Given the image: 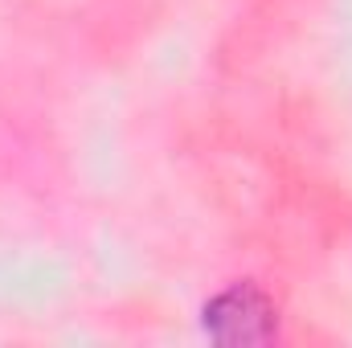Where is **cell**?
Returning <instances> with one entry per match:
<instances>
[{"mask_svg": "<svg viewBox=\"0 0 352 348\" xmlns=\"http://www.w3.org/2000/svg\"><path fill=\"white\" fill-rule=\"evenodd\" d=\"M205 332L221 345H258L274 336V307L258 287L250 283H238L221 295H213L205 303V316H201Z\"/></svg>", "mask_w": 352, "mask_h": 348, "instance_id": "obj_1", "label": "cell"}]
</instances>
